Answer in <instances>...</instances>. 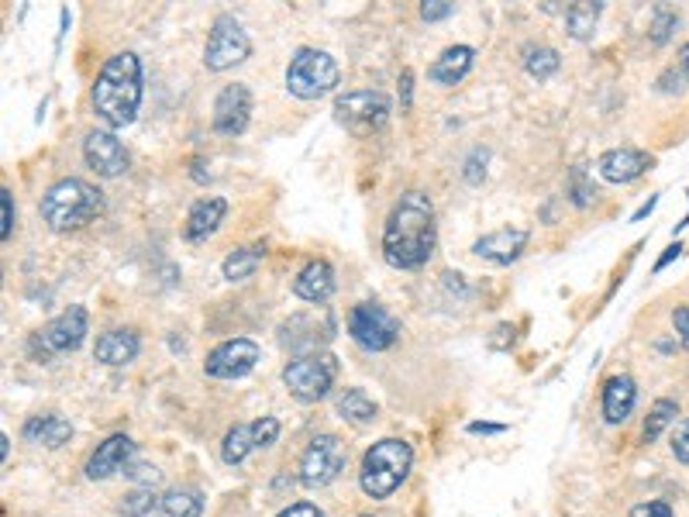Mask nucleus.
I'll return each mask as SVG.
<instances>
[{"label":"nucleus","instance_id":"35","mask_svg":"<svg viewBox=\"0 0 689 517\" xmlns=\"http://www.w3.org/2000/svg\"><path fill=\"white\" fill-rule=\"evenodd\" d=\"M14 231V200H11V190H0V238H11Z\"/></svg>","mask_w":689,"mask_h":517},{"label":"nucleus","instance_id":"5","mask_svg":"<svg viewBox=\"0 0 689 517\" xmlns=\"http://www.w3.org/2000/svg\"><path fill=\"white\" fill-rule=\"evenodd\" d=\"M342 80V66L332 52L321 49H296L286 66V90L301 101L327 97Z\"/></svg>","mask_w":689,"mask_h":517},{"label":"nucleus","instance_id":"21","mask_svg":"<svg viewBox=\"0 0 689 517\" xmlns=\"http://www.w3.org/2000/svg\"><path fill=\"white\" fill-rule=\"evenodd\" d=\"M94 355H97V362H104V366H128V362L138 355V334L132 328H114L97 339Z\"/></svg>","mask_w":689,"mask_h":517},{"label":"nucleus","instance_id":"8","mask_svg":"<svg viewBox=\"0 0 689 517\" xmlns=\"http://www.w3.org/2000/svg\"><path fill=\"white\" fill-rule=\"evenodd\" d=\"M348 448L338 435H317L304 455H301V483L307 490H321V486L335 483L345 473Z\"/></svg>","mask_w":689,"mask_h":517},{"label":"nucleus","instance_id":"47","mask_svg":"<svg viewBox=\"0 0 689 517\" xmlns=\"http://www.w3.org/2000/svg\"><path fill=\"white\" fill-rule=\"evenodd\" d=\"M8 452H11V438L0 435V455H4V463H8Z\"/></svg>","mask_w":689,"mask_h":517},{"label":"nucleus","instance_id":"17","mask_svg":"<svg viewBox=\"0 0 689 517\" xmlns=\"http://www.w3.org/2000/svg\"><path fill=\"white\" fill-rule=\"evenodd\" d=\"M132 452H135V445H132L128 435H111L104 445H97L94 455H90V463H86V479L101 483V479H111L114 473L128 469Z\"/></svg>","mask_w":689,"mask_h":517},{"label":"nucleus","instance_id":"36","mask_svg":"<svg viewBox=\"0 0 689 517\" xmlns=\"http://www.w3.org/2000/svg\"><path fill=\"white\" fill-rule=\"evenodd\" d=\"M479 166H487V152L483 148H476L472 156H469V163H466V184H483V176H487V169H479Z\"/></svg>","mask_w":689,"mask_h":517},{"label":"nucleus","instance_id":"39","mask_svg":"<svg viewBox=\"0 0 689 517\" xmlns=\"http://www.w3.org/2000/svg\"><path fill=\"white\" fill-rule=\"evenodd\" d=\"M276 517H324V514L317 510V504H311V500H301V504H290V507H283Z\"/></svg>","mask_w":689,"mask_h":517},{"label":"nucleus","instance_id":"40","mask_svg":"<svg viewBox=\"0 0 689 517\" xmlns=\"http://www.w3.org/2000/svg\"><path fill=\"white\" fill-rule=\"evenodd\" d=\"M672 324H676V334H679V342L689 349V308L682 303V308L672 311Z\"/></svg>","mask_w":689,"mask_h":517},{"label":"nucleus","instance_id":"29","mask_svg":"<svg viewBox=\"0 0 689 517\" xmlns=\"http://www.w3.org/2000/svg\"><path fill=\"white\" fill-rule=\"evenodd\" d=\"M676 414H679V404L676 401H669V397L655 401L651 411H648V417H645V442H655L658 435H662L669 424L676 421Z\"/></svg>","mask_w":689,"mask_h":517},{"label":"nucleus","instance_id":"37","mask_svg":"<svg viewBox=\"0 0 689 517\" xmlns=\"http://www.w3.org/2000/svg\"><path fill=\"white\" fill-rule=\"evenodd\" d=\"M631 517H672V507L666 500H648V504H638Z\"/></svg>","mask_w":689,"mask_h":517},{"label":"nucleus","instance_id":"11","mask_svg":"<svg viewBox=\"0 0 689 517\" xmlns=\"http://www.w3.org/2000/svg\"><path fill=\"white\" fill-rule=\"evenodd\" d=\"M348 334L369 352H386L400 339V321L379 303H358L348 314Z\"/></svg>","mask_w":689,"mask_h":517},{"label":"nucleus","instance_id":"14","mask_svg":"<svg viewBox=\"0 0 689 517\" xmlns=\"http://www.w3.org/2000/svg\"><path fill=\"white\" fill-rule=\"evenodd\" d=\"M252 117V94L246 83H228L215 101V132L218 135H242Z\"/></svg>","mask_w":689,"mask_h":517},{"label":"nucleus","instance_id":"20","mask_svg":"<svg viewBox=\"0 0 689 517\" xmlns=\"http://www.w3.org/2000/svg\"><path fill=\"white\" fill-rule=\"evenodd\" d=\"M635 401H638V386L631 376H610L604 383V417L607 424H624L635 411Z\"/></svg>","mask_w":689,"mask_h":517},{"label":"nucleus","instance_id":"2","mask_svg":"<svg viewBox=\"0 0 689 517\" xmlns=\"http://www.w3.org/2000/svg\"><path fill=\"white\" fill-rule=\"evenodd\" d=\"M142 107V59L135 52L111 55L94 83V111L107 128H125Z\"/></svg>","mask_w":689,"mask_h":517},{"label":"nucleus","instance_id":"26","mask_svg":"<svg viewBox=\"0 0 689 517\" xmlns=\"http://www.w3.org/2000/svg\"><path fill=\"white\" fill-rule=\"evenodd\" d=\"M262 256H265V249H262V246H246V249H234V252L225 259V266H221L225 280H231V283H238V280H249L252 272L259 269Z\"/></svg>","mask_w":689,"mask_h":517},{"label":"nucleus","instance_id":"4","mask_svg":"<svg viewBox=\"0 0 689 517\" xmlns=\"http://www.w3.org/2000/svg\"><path fill=\"white\" fill-rule=\"evenodd\" d=\"M410 466H414V448L404 438H383V442H376L363 455V473H358L363 494L373 497V500H386L389 494L400 490V483L407 479Z\"/></svg>","mask_w":689,"mask_h":517},{"label":"nucleus","instance_id":"22","mask_svg":"<svg viewBox=\"0 0 689 517\" xmlns=\"http://www.w3.org/2000/svg\"><path fill=\"white\" fill-rule=\"evenodd\" d=\"M472 59H476V49L469 45H452V49H445L438 59H435V66L428 70V76L438 83V86H456L466 80V73L472 70Z\"/></svg>","mask_w":689,"mask_h":517},{"label":"nucleus","instance_id":"31","mask_svg":"<svg viewBox=\"0 0 689 517\" xmlns=\"http://www.w3.org/2000/svg\"><path fill=\"white\" fill-rule=\"evenodd\" d=\"M159 507V497L153 486H138V490L125 494L122 504H117V514L122 517H145V514H153Z\"/></svg>","mask_w":689,"mask_h":517},{"label":"nucleus","instance_id":"3","mask_svg":"<svg viewBox=\"0 0 689 517\" xmlns=\"http://www.w3.org/2000/svg\"><path fill=\"white\" fill-rule=\"evenodd\" d=\"M104 207V194L86 179H59L42 197V218L52 231H76L90 225Z\"/></svg>","mask_w":689,"mask_h":517},{"label":"nucleus","instance_id":"48","mask_svg":"<svg viewBox=\"0 0 689 517\" xmlns=\"http://www.w3.org/2000/svg\"><path fill=\"white\" fill-rule=\"evenodd\" d=\"M358 517H369V514H358Z\"/></svg>","mask_w":689,"mask_h":517},{"label":"nucleus","instance_id":"7","mask_svg":"<svg viewBox=\"0 0 689 517\" xmlns=\"http://www.w3.org/2000/svg\"><path fill=\"white\" fill-rule=\"evenodd\" d=\"M249 55H252V42H249V35H246V28L238 24L231 14H221V18L211 24V35H207V45H203V66L211 70V73H225V70L242 66Z\"/></svg>","mask_w":689,"mask_h":517},{"label":"nucleus","instance_id":"23","mask_svg":"<svg viewBox=\"0 0 689 517\" xmlns=\"http://www.w3.org/2000/svg\"><path fill=\"white\" fill-rule=\"evenodd\" d=\"M24 438L32 445H45V448H63L73 438V424L59 414H39L24 424Z\"/></svg>","mask_w":689,"mask_h":517},{"label":"nucleus","instance_id":"16","mask_svg":"<svg viewBox=\"0 0 689 517\" xmlns=\"http://www.w3.org/2000/svg\"><path fill=\"white\" fill-rule=\"evenodd\" d=\"M528 246V231L524 228H497L490 235H483L472 246V252L479 259H487V262H497V266H511Z\"/></svg>","mask_w":689,"mask_h":517},{"label":"nucleus","instance_id":"46","mask_svg":"<svg viewBox=\"0 0 689 517\" xmlns=\"http://www.w3.org/2000/svg\"><path fill=\"white\" fill-rule=\"evenodd\" d=\"M410 80H414V76H410V73H404V111L410 107Z\"/></svg>","mask_w":689,"mask_h":517},{"label":"nucleus","instance_id":"18","mask_svg":"<svg viewBox=\"0 0 689 517\" xmlns=\"http://www.w3.org/2000/svg\"><path fill=\"white\" fill-rule=\"evenodd\" d=\"M293 293L301 300H307V303H324L327 297L335 293V269H332V262H324V259L307 262L301 272H296Z\"/></svg>","mask_w":689,"mask_h":517},{"label":"nucleus","instance_id":"10","mask_svg":"<svg viewBox=\"0 0 689 517\" xmlns=\"http://www.w3.org/2000/svg\"><path fill=\"white\" fill-rule=\"evenodd\" d=\"M86 328H90V314L86 308H70L59 318H52L35 339H32V352L39 359H55V355H66V352H76L86 339Z\"/></svg>","mask_w":689,"mask_h":517},{"label":"nucleus","instance_id":"9","mask_svg":"<svg viewBox=\"0 0 689 517\" xmlns=\"http://www.w3.org/2000/svg\"><path fill=\"white\" fill-rule=\"evenodd\" d=\"M335 117L352 135H373L386 125L389 117V97L379 90H355L335 101Z\"/></svg>","mask_w":689,"mask_h":517},{"label":"nucleus","instance_id":"33","mask_svg":"<svg viewBox=\"0 0 689 517\" xmlns=\"http://www.w3.org/2000/svg\"><path fill=\"white\" fill-rule=\"evenodd\" d=\"M679 24V14H672V11H655V24H651V42H658L662 45L666 39H669V32Z\"/></svg>","mask_w":689,"mask_h":517},{"label":"nucleus","instance_id":"24","mask_svg":"<svg viewBox=\"0 0 689 517\" xmlns=\"http://www.w3.org/2000/svg\"><path fill=\"white\" fill-rule=\"evenodd\" d=\"M203 514V494L194 486H176L159 497L156 517H200Z\"/></svg>","mask_w":689,"mask_h":517},{"label":"nucleus","instance_id":"27","mask_svg":"<svg viewBox=\"0 0 689 517\" xmlns=\"http://www.w3.org/2000/svg\"><path fill=\"white\" fill-rule=\"evenodd\" d=\"M601 4H589V0H580V4L565 8V28L573 39H593V28L601 21Z\"/></svg>","mask_w":689,"mask_h":517},{"label":"nucleus","instance_id":"44","mask_svg":"<svg viewBox=\"0 0 689 517\" xmlns=\"http://www.w3.org/2000/svg\"><path fill=\"white\" fill-rule=\"evenodd\" d=\"M679 70H682V76L689 80V42H686L682 52H679Z\"/></svg>","mask_w":689,"mask_h":517},{"label":"nucleus","instance_id":"19","mask_svg":"<svg viewBox=\"0 0 689 517\" xmlns=\"http://www.w3.org/2000/svg\"><path fill=\"white\" fill-rule=\"evenodd\" d=\"M225 215H228L225 197H200V200L190 207V215H187L184 238H187V241H203V238H211V235L221 228Z\"/></svg>","mask_w":689,"mask_h":517},{"label":"nucleus","instance_id":"43","mask_svg":"<svg viewBox=\"0 0 689 517\" xmlns=\"http://www.w3.org/2000/svg\"><path fill=\"white\" fill-rule=\"evenodd\" d=\"M679 252H682V246H669V249H666V256H662V259H658V262H655V272H662V269H666V266H669L672 259H679Z\"/></svg>","mask_w":689,"mask_h":517},{"label":"nucleus","instance_id":"45","mask_svg":"<svg viewBox=\"0 0 689 517\" xmlns=\"http://www.w3.org/2000/svg\"><path fill=\"white\" fill-rule=\"evenodd\" d=\"M655 204H658V200L651 197V200H648L645 207H638V210H635V221H641V218H648V215H651V210H655Z\"/></svg>","mask_w":689,"mask_h":517},{"label":"nucleus","instance_id":"28","mask_svg":"<svg viewBox=\"0 0 689 517\" xmlns=\"http://www.w3.org/2000/svg\"><path fill=\"white\" fill-rule=\"evenodd\" d=\"M255 448V438H252V424H234V428L225 435V445H221V459L228 466H242L249 459V452Z\"/></svg>","mask_w":689,"mask_h":517},{"label":"nucleus","instance_id":"42","mask_svg":"<svg viewBox=\"0 0 689 517\" xmlns=\"http://www.w3.org/2000/svg\"><path fill=\"white\" fill-rule=\"evenodd\" d=\"M469 432H472V435H500V432H503V424H479V421H476V424H469Z\"/></svg>","mask_w":689,"mask_h":517},{"label":"nucleus","instance_id":"25","mask_svg":"<svg viewBox=\"0 0 689 517\" xmlns=\"http://www.w3.org/2000/svg\"><path fill=\"white\" fill-rule=\"evenodd\" d=\"M335 407H338L342 421H348V424H369V421H376V401L369 397L366 390H358V386L342 390Z\"/></svg>","mask_w":689,"mask_h":517},{"label":"nucleus","instance_id":"32","mask_svg":"<svg viewBox=\"0 0 689 517\" xmlns=\"http://www.w3.org/2000/svg\"><path fill=\"white\" fill-rule=\"evenodd\" d=\"M252 438H255V448H269V445H276V438H280V421L276 417H259L255 424H252Z\"/></svg>","mask_w":689,"mask_h":517},{"label":"nucleus","instance_id":"41","mask_svg":"<svg viewBox=\"0 0 689 517\" xmlns=\"http://www.w3.org/2000/svg\"><path fill=\"white\" fill-rule=\"evenodd\" d=\"M672 452H676V459H679V463H686V466H689V421L682 424V432L676 435Z\"/></svg>","mask_w":689,"mask_h":517},{"label":"nucleus","instance_id":"12","mask_svg":"<svg viewBox=\"0 0 689 517\" xmlns=\"http://www.w3.org/2000/svg\"><path fill=\"white\" fill-rule=\"evenodd\" d=\"M259 362V345L249 342V339H231V342H221L211 355L203 362V373L215 376V380H242L255 370Z\"/></svg>","mask_w":689,"mask_h":517},{"label":"nucleus","instance_id":"38","mask_svg":"<svg viewBox=\"0 0 689 517\" xmlns=\"http://www.w3.org/2000/svg\"><path fill=\"white\" fill-rule=\"evenodd\" d=\"M456 8L448 4V0H428V4H421V18L425 21H441V18H448Z\"/></svg>","mask_w":689,"mask_h":517},{"label":"nucleus","instance_id":"13","mask_svg":"<svg viewBox=\"0 0 689 517\" xmlns=\"http://www.w3.org/2000/svg\"><path fill=\"white\" fill-rule=\"evenodd\" d=\"M83 159L97 176L114 179V176H122L128 169V148L122 145V138H117L114 132L94 128L83 142Z\"/></svg>","mask_w":689,"mask_h":517},{"label":"nucleus","instance_id":"1","mask_svg":"<svg viewBox=\"0 0 689 517\" xmlns=\"http://www.w3.org/2000/svg\"><path fill=\"white\" fill-rule=\"evenodd\" d=\"M435 252V204L421 190H407L383 228V256L397 269H421Z\"/></svg>","mask_w":689,"mask_h":517},{"label":"nucleus","instance_id":"15","mask_svg":"<svg viewBox=\"0 0 689 517\" xmlns=\"http://www.w3.org/2000/svg\"><path fill=\"white\" fill-rule=\"evenodd\" d=\"M655 166V159L648 156L645 148H610L601 156V163H596V169H601L604 179H610V184H635V179H641L648 169Z\"/></svg>","mask_w":689,"mask_h":517},{"label":"nucleus","instance_id":"34","mask_svg":"<svg viewBox=\"0 0 689 517\" xmlns=\"http://www.w3.org/2000/svg\"><path fill=\"white\" fill-rule=\"evenodd\" d=\"M568 194H573V204H580V207H586L593 200V187L586 184L583 169H573V176H568Z\"/></svg>","mask_w":689,"mask_h":517},{"label":"nucleus","instance_id":"6","mask_svg":"<svg viewBox=\"0 0 689 517\" xmlns=\"http://www.w3.org/2000/svg\"><path fill=\"white\" fill-rule=\"evenodd\" d=\"M335 376H338V362H335V355H327V352H301V355H293L286 362V370H283L286 390L301 404L324 401L335 386Z\"/></svg>","mask_w":689,"mask_h":517},{"label":"nucleus","instance_id":"30","mask_svg":"<svg viewBox=\"0 0 689 517\" xmlns=\"http://www.w3.org/2000/svg\"><path fill=\"white\" fill-rule=\"evenodd\" d=\"M558 66H562V59H558V52H555V49H549V45L528 49L524 70H528L534 80H549V76H555V73H558Z\"/></svg>","mask_w":689,"mask_h":517}]
</instances>
